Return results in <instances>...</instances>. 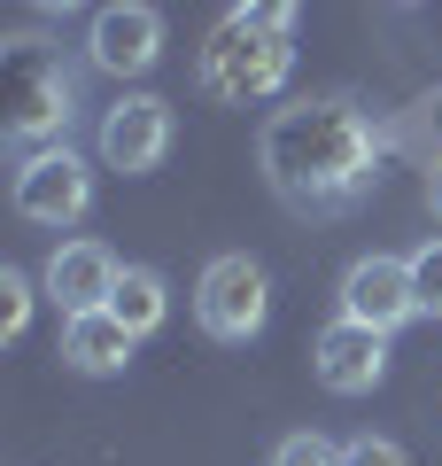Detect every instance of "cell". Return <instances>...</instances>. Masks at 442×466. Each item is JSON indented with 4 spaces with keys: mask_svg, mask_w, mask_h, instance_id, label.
Masks as SVG:
<instances>
[{
    "mask_svg": "<svg viewBox=\"0 0 442 466\" xmlns=\"http://www.w3.org/2000/svg\"><path fill=\"white\" fill-rule=\"evenodd\" d=\"M380 171V133L365 125L357 101L318 94V101H287L264 116V179L287 210H349Z\"/></svg>",
    "mask_w": 442,
    "mask_h": 466,
    "instance_id": "obj_1",
    "label": "cell"
},
{
    "mask_svg": "<svg viewBox=\"0 0 442 466\" xmlns=\"http://www.w3.org/2000/svg\"><path fill=\"white\" fill-rule=\"evenodd\" d=\"M287 78H295V32L256 24V16H241V8H233L226 24H210V39H202V94L210 101L256 109V101H272Z\"/></svg>",
    "mask_w": 442,
    "mask_h": 466,
    "instance_id": "obj_2",
    "label": "cell"
},
{
    "mask_svg": "<svg viewBox=\"0 0 442 466\" xmlns=\"http://www.w3.org/2000/svg\"><path fill=\"white\" fill-rule=\"evenodd\" d=\"M70 116H78V78H70V63L32 32L8 39V109H0L8 140H16V148H47V140L70 133Z\"/></svg>",
    "mask_w": 442,
    "mask_h": 466,
    "instance_id": "obj_3",
    "label": "cell"
},
{
    "mask_svg": "<svg viewBox=\"0 0 442 466\" xmlns=\"http://www.w3.org/2000/svg\"><path fill=\"white\" fill-rule=\"evenodd\" d=\"M195 319H202V334H217V342H256L264 319H272V280H264V265L248 249L210 257L202 280H195Z\"/></svg>",
    "mask_w": 442,
    "mask_h": 466,
    "instance_id": "obj_4",
    "label": "cell"
},
{
    "mask_svg": "<svg viewBox=\"0 0 442 466\" xmlns=\"http://www.w3.org/2000/svg\"><path fill=\"white\" fill-rule=\"evenodd\" d=\"M94 210V171L70 140H47V148H24L16 156V218L47 233H70L78 218Z\"/></svg>",
    "mask_w": 442,
    "mask_h": 466,
    "instance_id": "obj_5",
    "label": "cell"
},
{
    "mask_svg": "<svg viewBox=\"0 0 442 466\" xmlns=\"http://www.w3.org/2000/svg\"><path fill=\"white\" fill-rule=\"evenodd\" d=\"M85 63L109 70V78H147V70L164 63V16H156L147 0H109V8H94V24H85Z\"/></svg>",
    "mask_w": 442,
    "mask_h": 466,
    "instance_id": "obj_6",
    "label": "cell"
},
{
    "mask_svg": "<svg viewBox=\"0 0 442 466\" xmlns=\"http://www.w3.org/2000/svg\"><path fill=\"white\" fill-rule=\"evenodd\" d=\"M94 148H101V164L125 171V179L156 171V164L171 156V101H164V94H125L116 109H101Z\"/></svg>",
    "mask_w": 442,
    "mask_h": 466,
    "instance_id": "obj_7",
    "label": "cell"
},
{
    "mask_svg": "<svg viewBox=\"0 0 442 466\" xmlns=\"http://www.w3.org/2000/svg\"><path fill=\"white\" fill-rule=\"evenodd\" d=\"M342 319H357V327H380L396 334L404 319H419V288H411V257H357V265L342 272Z\"/></svg>",
    "mask_w": 442,
    "mask_h": 466,
    "instance_id": "obj_8",
    "label": "cell"
},
{
    "mask_svg": "<svg viewBox=\"0 0 442 466\" xmlns=\"http://www.w3.org/2000/svg\"><path fill=\"white\" fill-rule=\"evenodd\" d=\"M311 373H318V389H334V397H373L380 373H388V334L334 311V327L311 342Z\"/></svg>",
    "mask_w": 442,
    "mask_h": 466,
    "instance_id": "obj_9",
    "label": "cell"
},
{
    "mask_svg": "<svg viewBox=\"0 0 442 466\" xmlns=\"http://www.w3.org/2000/svg\"><path fill=\"white\" fill-rule=\"evenodd\" d=\"M116 257H109V241H85V233H70L63 249L47 257V272H39V288H47V303L55 311H109V296H116Z\"/></svg>",
    "mask_w": 442,
    "mask_h": 466,
    "instance_id": "obj_10",
    "label": "cell"
},
{
    "mask_svg": "<svg viewBox=\"0 0 442 466\" xmlns=\"http://www.w3.org/2000/svg\"><path fill=\"white\" fill-rule=\"evenodd\" d=\"M132 342H140V334H132L116 311H70L63 319V366L94 373V381H109V373L132 366Z\"/></svg>",
    "mask_w": 442,
    "mask_h": 466,
    "instance_id": "obj_11",
    "label": "cell"
},
{
    "mask_svg": "<svg viewBox=\"0 0 442 466\" xmlns=\"http://www.w3.org/2000/svg\"><path fill=\"white\" fill-rule=\"evenodd\" d=\"M109 311L125 319L132 334H156V327L171 319V288H164V272H156V265H125V272H116Z\"/></svg>",
    "mask_w": 442,
    "mask_h": 466,
    "instance_id": "obj_12",
    "label": "cell"
},
{
    "mask_svg": "<svg viewBox=\"0 0 442 466\" xmlns=\"http://www.w3.org/2000/svg\"><path fill=\"white\" fill-rule=\"evenodd\" d=\"M411 288H419V319H442V233L411 249Z\"/></svg>",
    "mask_w": 442,
    "mask_h": 466,
    "instance_id": "obj_13",
    "label": "cell"
},
{
    "mask_svg": "<svg viewBox=\"0 0 442 466\" xmlns=\"http://www.w3.org/2000/svg\"><path fill=\"white\" fill-rule=\"evenodd\" d=\"M272 466H342V443H326L318 428H295L272 443Z\"/></svg>",
    "mask_w": 442,
    "mask_h": 466,
    "instance_id": "obj_14",
    "label": "cell"
},
{
    "mask_svg": "<svg viewBox=\"0 0 442 466\" xmlns=\"http://www.w3.org/2000/svg\"><path fill=\"white\" fill-rule=\"evenodd\" d=\"M24 327H32V280H24V272L8 265V272H0V334L16 342Z\"/></svg>",
    "mask_w": 442,
    "mask_h": 466,
    "instance_id": "obj_15",
    "label": "cell"
},
{
    "mask_svg": "<svg viewBox=\"0 0 442 466\" xmlns=\"http://www.w3.org/2000/svg\"><path fill=\"white\" fill-rule=\"evenodd\" d=\"M342 466H411V459H404V443H388V435H349Z\"/></svg>",
    "mask_w": 442,
    "mask_h": 466,
    "instance_id": "obj_16",
    "label": "cell"
},
{
    "mask_svg": "<svg viewBox=\"0 0 442 466\" xmlns=\"http://www.w3.org/2000/svg\"><path fill=\"white\" fill-rule=\"evenodd\" d=\"M233 8L256 24H279V32H295V16H303V0H233Z\"/></svg>",
    "mask_w": 442,
    "mask_h": 466,
    "instance_id": "obj_17",
    "label": "cell"
},
{
    "mask_svg": "<svg viewBox=\"0 0 442 466\" xmlns=\"http://www.w3.org/2000/svg\"><path fill=\"white\" fill-rule=\"evenodd\" d=\"M39 16H70V8H85V0H32Z\"/></svg>",
    "mask_w": 442,
    "mask_h": 466,
    "instance_id": "obj_18",
    "label": "cell"
},
{
    "mask_svg": "<svg viewBox=\"0 0 442 466\" xmlns=\"http://www.w3.org/2000/svg\"><path fill=\"white\" fill-rule=\"evenodd\" d=\"M435 210H442V164H435Z\"/></svg>",
    "mask_w": 442,
    "mask_h": 466,
    "instance_id": "obj_19",
    "label": "cell"
}]
</instances>
